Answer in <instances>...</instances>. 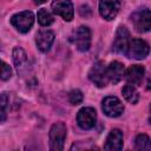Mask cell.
<instances>
[{
	"instance_id": "52a82bcc",
	"label": "cell",
	"mask_w": 151,
	"mask_h": 151,
	"mask_svg": "<svg viewBox=\"0 0 151 151\" xmlns=\"http://www.w3.org/2000/svg\"><path fill=\"white\" fill-rule=\"evenodd\" d=\"M149 44L142 39H132L130 40L127 51H126V55L129 58H133V59H144L147 54H149Z\"/></svg>"
},
{
	"instance_id": "9a60e30c",
	"label": "cell",
	"mask_w": 151,
	"mask_h": 151,
	"mask_svg": "<svg viewBox=\"0 0 151 151\" xmlns=\"http://www.w3.org/2000/svg\"><path fill=\"white\" fill-rule=\"evenodd\" d=\"M106 72H107L109 81H111L113 84H117V83H119L123 79L124 72H125V67L119 61H112L106 67Z\"/></svg>"
},
{
	"instance_id": "ac0fdd59",
	"label": "cell",
	"mask_w": 151,
	"mask_h": 151,
	"mask_svg": "<svg viewBox=\"0 0 151 151\" xmlns=\"http://www.w3.org/2000/svg\"><path fill=\"white\" fill-rule=\"evenodd\" d=\"M134 149L139 151H149L151 150V142L149 136L146 134H138L134 139Z\"/></svg>"
},
{
	"instance_id": "e0dca14e",
	"label": "cell",
	"mask_w": 151,
	"mask_h": 151,
	"mask_svg": "<svg viewBox=\"0 0 151 151\" xmlns=\"http://www.w3.org/2000/svg\"><path fill=\"white\" fill-rule=\"evenodd\" d=\"M123 97L125 98L126 101L131 103V104H136L138 100H139V94H138V91L136 90V87L131 84L129 85H125L123 87Z\"/></svg>"
},
{
	"instance_id": "8992f818",
	"label": "cell",
	"mask_w": 151,
	"mask_h": 151,
	"mask_svg": "<svg viewBox=\"0 0 151 151\" xmlns=\"http://www.w3.org/2000/svg\"><path fill=\"white\" fill-rule=\"evenodd\" d=\"M129 44H130V32L124 26L118 27V29L116 32V35H114V39H113L112 50L116 53L126 54Z\"/></svg>"
},
{
	"instance_id": "7402d4cb",
	"label": "cell",
	"mask_w": 151,
	"mask_h": 151,
	"mask_svg": "<svg viewBox=\"0 0 151 151\" xmlns=\"http://www.w3.org/2000/svg\"><path fill=\"white\" fill-rule=\"evenodd\" d=\"M11 77H12V68L6 63L0 60V79L1 80H8Z\"/></svg>"
},
{
	"instance_id": "ffe728a7",
	"label": "cell",
	"mask_w": 151,
	"mask_h": 151,
	"mask_svg": "<svg viewBox=\"0 0 151 151\" xmlns=\"http://www.w3.org/2000/svg\"><path fill=\"white\" fill-rule=\"evenodd\" d=\"M53 20L54 19H53L52 14L47 9H45V8L39 9V12H38V21H39V24L41 26H48V25H51L53 22Z\"/></svg>"
},
{
	"instance_id": "44dd1931",
	"label": "cell",
	"mask_w": 151,
	"mask_h": 151,
	"mask_svg": "<svg viewBox=\"0 0 151 151\" xmlns=\"http://www.w3.org/2000/svg\"><path fill=\"white\" fill-rule=\"evenodd\" d=\"M68 101L72 104V105H78L83 101V93L80 90H72L70 93H68Z\"/></svg>"
},
{
	"instance_id": "603a6c76",
	"label": "cell",
	"mask_w": 151,
	"mask_h": 151,
	"mask_svg": "<svg viewBox=\"0 0 151 151\" xmlns=\"http://www.w3.org/2000/svg\"><path fill=\"white\" fill-rule=\"evenodd\" d=\"M79 13L81 17H90L91 15V9L87 5H83L79 7Z\"/></svg>"
},
{
	"instance_id": "8fae6325",
	"label": "cell",
	"mask_w": 151,
	"mask_h": 151,
	"mask_svg": "<svg viewBox=\"0 0 151 151\" xmlns=\"http://www.w3.org/2000/svg\"><path fill=\"white\" fill-rule=\"evenodd\" d=\"M120 8V0H99V13L105 20L117 17Z\"/></svg>"
},
{
	"instance_id": "5b68a950",
	"label": "cell",
	"mask_w": 151,
	"mask_h": 151,
	"mask_svg": "<svg viewBox=\"0 0 151 151\" xmlns=\"http://www.w3.org/2000/svg\"><path fill=\"white\" fill-rule=\"evenodd\" d=\"M131 20L138 32H149L151 28V13L149 8L134 12L131 15Z\"/></svg>"
},
{
	"instance_id": "30bf717a",
	"label": "cell",
	"mask_w": 151,
	"mask_h": 151,
	"mask_svg": "<svg viewBox=\"0 0 151 151\" xmlns=\"http://www.w3.org/2000/svg\"><path fill=\"white\" fill-rule=\"evenodd\" d=\"M101 107H103L104 113L111 118L119 117L124 111V106H123L122 101L117 97H113V96H109V97L104 98V100L101 103Z\"/></svg>"
},
{
	"instance_id": "7a4b0ae2",
	"label": "cell",
	"mask_w": 151,
	"mask_h": 151,
	"mask_svg": "<svg viewBox=\"0 0 151 151\" xmlns=\"http://www.w3.org/2000/svg\"><path fill=\"white\" fill-rule=\"evenodd\" d=\"M34 22V15L29 11H24L14 14L11 18V24L21 33H27Z\"/></svg>"
},
{
	"instance_id": "2e32d148",
	"label": "cell",
	"mask_w": 151,
	"mask_h": 151,
	"mask_svg": "<svg viewBox=\"0 0 151 151\" xmlns=\"http://www.w3.org/2000/svg\"><path fill=\"white\" fill-rule=\"evenodd\" d=\"M13 61L19 73H24L28 66L27 54L21 47H14L13 50Z\"/></svg>"
},
{
	"instance_id": "3957f363",
	"label": "cell",
	"mask_w": 151,
	"mask_h": 151,
	"mask_svg": "<svg viewBox=\"0 0 151 151\" xmlns=\"http://www.w3.org/2000/svg\"><path fill=\"white\" fill-rule=\"evenodd\" d=\"M88 78L98 87H104L107 85L109 78H107L106 66L104 65L103 61H97L92 65V67L88 72Z\"/></svg>"
},
{
	"instance_id": "ba28073f",
	"label": "cell",
	"mask_w": 151,
	"mask_h": 151,
	"mask_svg": "<svg viewBox=\"0 0 151 151\" xmlns=\"http://www.w3.org/2000/svg\"><path fill=\"white\" fill-rule=\"evenodd\" d=\"M51 7L53 13L60 15L65 21H71L73 19L74 8L71 0H53Z\"/></svg>"
},
{
	"instance_id": "7c38bea8",
	"label": "cell",
	"mask_w": 151,
	"mask_h": 151,
	"mask_svg": "<svg viewBox=\"0 0 151 151\" xmlns=\"http://www.w3.org/2000/svg\"><path fill=\"white\" fill-rule=\"evenodd\" d=\"M144 74H145V68L142 65H132V66H130L124 72V76H125L126 81L129 84L133 85V86H137V85H140L142 84V80L144 78Z\"/></svg>"
},
{
	"instance_id": "cb8c5ba5",
	"label": "cell",
	"mask_w": 151,
	"mask_h": 151,
	"mask_svg": "<svg viewBox=\"0 0 151 151\" xmlns=\"http://www.w3.org/2000/svg\"><path fill=\"white\" fill-rule=\"evenodd\" d=\"M33 1H34V4H37V5H40V4L45 2L46 0H33Z\"/></svg>"
},
{
	"instance_id": "4fadbf2b",
	"label": "cell",
	"mask_w": 151,
	"mask_h": 151,
	"mask_svg": "<svg viewBox=\"0 0 151 151\" xmlns=\"http://www.w3.org/2000/svg\"><path fill=\"white\" fill-rule=\"evenodd\" d=\"M122 147H123V132L119 129L111 130V132L106 138L104 149L109 151H119L122 150Z\"/></svg>"
},
{
	"instance_id": "5bb4252c",
	"label": "cell",
	"mask_w": 151,
	"mask_h": 151,
	"mask_svg": "<svg viewBox=\"0 0 151 151\" xmlns=\"http://www.w3.org/2000/svg\"><path fill=\"white\" fill-rule=\"evenodd\" d=\"M53 41H54V33L50 29H42L38 32V34L35 35L37 47L41 52H47L51 48Z\"/></svg>"
},
{
	"instance_id": "9c48e42d",
	"label": "cell",
	"mask_w": 151,
	"mask_h": 151,
	"mask_svg": "<svg viewBox=\"0 0 151 151\" xmlns=\"http://www.w3.org/2000/svg\"><path fill=\"white\" fill-rule=\"evenodd\" d=\"M97 122V113L96 110L92 107H83L78 111L77 114V123L83 130H90L96 125Z\"/></svg>"
},
{
	"instance_id": "277c9868",
	"label": "cell",
	"mask_w": 151,
	"mask_h": 151,
	"mask_svg": "<svg viewBox=\"0 0 151 151\" xmlns=\"http://www.w3.org/2000/svg\"><path fill=\"white\" fill-rule=\"evenodd\" d=\"M73 42L80 52H86L91 46V31L86 26H79L73 32Z\"/></svg>"
},
{
	"instance_id": "d6986e66",
	"label": "cell",
	"mask_w": 151,
	"mask_h": 151,
	"mask_svg": "<svg viewBox=\"0 0 151 151\" xmlns=\"http://www.w3.org/2000/svg\"><path fill=\"white\" fill-rule=\"evenodd\" d=\"M8 107H9V96L8 93H1L0 94V122L6 120Z\"/></svg>"
},
{
	"instance_id": "6da1fadb",
	"label": "cell",
	"mask_w": 151,
	"mask_h": 151,
	"mask_svg": "<svg viewBox=\"0 0 151 151\" xmlns=\"http://www.w3.org/2000/svg\"><path fill=\"white\" fill-rule=\"evenodd\" d=\"M67 129L61 122L54 123L50 130V147L53 151H60L64 147Z\"/></svg>"
}]
</instances>
